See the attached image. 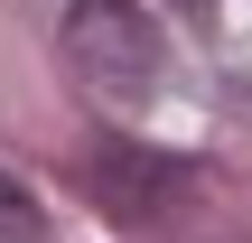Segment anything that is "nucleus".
I'll use <instances>...</instances> for the list:
<instances>
[{
	"instance_id": "nucleus-1",
	"label": "nucleus",
	"mask_w": 252,
	"mask_h": 243,
	"mask_svg": "<svg viewBox=\"0 0 252 243\" xmlns=\"http://www.w3.org/2000/svg\"><path fill=\"white\" fill-rule=\"evenodd\" d=\"M65 56H75V75H84L94 94H112V103H140V94L159 84V28H150L131 0H75V9H65Z\"/></svg>"
},
{
	"instance_id": "nucleus-2",
	"label": "nucleus",
	"mask_w": 252,
	"mask_h": 243,
	"mask_svg": "<svg viewBox=\"0 0 252 243\" xmlns=\"http://www.w3.org/2000/svg\"><path fill=\"white\" fill-rule=\"evenodd\" d=\"M84 187H94L112 215L150 225L159 206H178V197L196 187V169H187V159H168V150H140V140H94V159H84Z\"/></svg>"
},
{
	"instance_id": "nucleus-3",
	"label": "nucleus",
	"mask_w": 252,
	"mask_h": 243,
	"mask_svg": "<svg viewBox=\"0 0 252 243\" xmlns=\"http://www.w3.org/2000/svg\"><path fill=\"white\" fill-rule=\"evenodd\" d=\"M0 243H37V197L19 178H0Z\"/></svg>"
},
{
	"instance_id": "nucleus-4",
	"label": "nucleus",
	"mask_w": 252,
	"mask_h": 243,
	"mask_svg": "<svg viewBox=\"0 0 252 243\" xmlns=\"http://www.w3.org/2000/svg\"><path fill=\"white\" fill-rule=\"evenodd\" d=\"M178 9H206V0H178Z\"/></svg>"
}]
</instances>
